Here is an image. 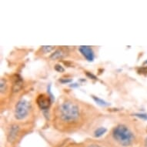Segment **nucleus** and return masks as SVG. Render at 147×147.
Wrapping results in <instances>:
<instances>
[{
    "instance_id": "nucleus-1",
    "label": "nucleus",
    "mask_w": 147,
    "mask_h": 147,
    "mask_svg": "<svg viewBox=\"0 0 147 147\" xmlns=\"http://www.w3.org/2000/svg\"><path fill=\"white\" fill-rule=\"evenodd\" d=\"M60 117L64 122H73L80 116V108L73 102L67 100L60 106Z\"/></svg>"
},
{
    "instance_id": "nucleus-2",
    "label": "nucleus",
    "mask_w": 147,
    "mask_h": 147,
    "mask_svg": "<svg viewBox=\"0 0 147 147\" xmlns=\"http://www.w3.org/2000/svg\"><path fill=\"white\" fill-rule=\"evenodd\" d=\"M113 136L123 146H129L132 144L134 136L129 129L124 125H119L113 130Z\"/></svg>"
},
{
    "instance_id": "nucleus-3",
    "label": "nucleus",
    "mask_w": 147,
    "mask_h": 147,
    "mask_svg": "<svg viewBox=\"0 0 147 147\" xmlns=\"http://www.w3.org/2000/svg\"><path fill=\"white\" fill-rule=\"evenodd\" d=\"M29 102L26 99H21L17 102L15 107V117L18 120H22L25 118H26L29 115Z\"/></svg>"
},
{
    "instance_id": "nucleus-4",
    "label": "nucleus",
    "mask_w": 147,
    "mask_h": 147,
    "mask_svg": "<svg viewBox=\"0 0 147 147\" xmlns=\"http://www.w3.org/2000/svg\"><path fill=\"white\" fill-rule=\"evenodd\" d=\"M52 99L49 95L46 94H40L38 96L37 99H36V102L39 107L42 110H46L50 107L51 104H52Z\"/></svg>"
},
{
    "instance_id": "nucleus-5",
    "label": "nucleus",
    "mask_w": 147,
    "mask_h": 147,
    "mask_svg": "<svg viewBox=\"0 0 147 147\" xmlns=\"http://www.w3.org/2000/svg\"><path fill=\"white\" fill-rule=\"evenodd\" d=\"M79 50L87 61H89V62H93L94 61V52L92 49L91 47H89L88 46H81L79 48Z\"/></svg>"
},
{
    "instance_id": "nucleus-6",
    "label": "nucleus",
    "mask_w": 147,
    "mask_h": 147,
    "mask_svg": "<svg viewBox=\"0 0 147 147\" xmlns=\"http://www.w3.org/2000/svg\"><path fill=\"white\" fill-rule=\"evenodd\" d=\"M20 131V127L19 125H16V124H13L10 126L9 131V134H8V140L9 142H13L16 138L17 135H18V133Z\"/></svg>"
},
{
    "instance_id": "nucleus-7",
    "label": "nucleus",
    "mask_w": 147,
    "mask_h": 147,
    "mask_svg": "<svg viewBox=\"0 0 147 147\" xmlns=\"http://www.w3.org/2000/svg\"><path fill=\"white\" fill-rule=\"evenodd\" d=\"M14 82H13V90L14 92H18L22 86V77L19 75L14 76Z\"/></svg>"
},
{
    "instance_id": "nucleus-8",
    "label": "nucleus",
    "mask_w": 147,
    "mask_h": 147,
    "mask_svg": "<svg viewBox=\"0 0 147 147\" xmlns=\"http://www.w3.org/2000/svg\"><path fill=\"white\" fill-rule=\"evenodd\" d=\"M65 56V53L62 49H57L53 54H51V59H62Z\"/></svg>"
},
{
    "instance_id": "nucleus-9",
    "label": "nucleus",
    "mask_w": 147,
    "mask_h": 147,
    "mask_svg": "<svg viewBox=\"0 0 147 147\" xmlns=\"http://www.w3.org/2000/svg\"><path fill=\"white\" fill-rule=\"evenodd\" d=\"M92 99H93V100L96 102V103L98 104L99 106H104V107H105V106H109V102H106L105 100H103V99H99V97H96V96H92Z\"/></svg>"
},
{
    "instance_id": "nucleus-10",
    "label": "nucleus",
    "mask_w": 147,
    "mask_h": 147,
    "mask_svg": "<svg viewBox=\"0 0 147 147\" xmlns=\"http://www.w3.org/2000/svg\"><path fill=\"white\" fill-rule=\"evenodd\" d=\"M106 131H107V129H106V128L105 127L98 128L95 131V133H94L95 137H96V138L100 137V136H102L104 135V134L106 133Z\"/></svg>"
},
{
    "instance_id": "nucleus-11",
    "label": "nucleus",
    "mask_w": 147,
    "mask_h": 147,
    "mask_svg": "<svg viewBox=\"0 0 147 147\" xmlns=\"http://www.w3.org/2000/svg\"><path fill=\"white\" fill-rule=\"evenodd\" d=\"M6 87H7L6 81L4 79H1V81H0V90H1L2 93L6 90Z\"/></svg>"
},
{
    "instance_id": "nucleus-12",
    "label": "nucleus",
    "mask_w": 147,
    "mask_h": 147,
    "mask_svg": "<svg viewBox=\"0 0 147 147\" xmlns=\"http://www.w3.org/2000/svg\"><path fill=\"white\" fill-rule=\"evenodd\" d=\"M54 46H42V50L43 51V53H50L54 49Z\"/></svg>"
},
{
    "instance_id": "nucleus-13",
    "label": "nucleus",
    "mask_w": 147,
    "mask_h": 147,
    "mask_svg": "<svg viewBox=\"0 0 147 147\" xmlns=\"http://www.w3.org/2000/svg\"><path fill=\"white\" fill-rule=\"evenodd\" d=\"M54 68H55V70H56V72H65V69H64L63 65H61L60 64H56Z\"/></svg>"
},
{
    "instance_id": "nucleus-14",
    "label": "nucleus",
    "mask_w": 147,
    "mask_h": 147,
    "mask_svg": "<svg viewBox=\"0 0 147 147\" xmlns=\"http://www.w3.org/2000/svg\"><path fill=\"white\" fill-rule=\"evenodd\" d=\"M134 116L138 117V118L142 119L143 120H147V114L146 113H135Z\"/></svg>"
},
{
    "instance_id": "nucleus-15",
    "label": "nucleus",
    "mask_w": 147,
    "mask_h": 147,
    "mask_svg": "<svg viewBox=\"0 0 147 147\" xmlns=\"http://www.w3.org/2000/svg\"><path fill=\"white\" fill-rule=\"evenodd\" d=\"M47 92H48V95L50 96V98L52 99V101H55V96H53V93H52V92H51V85L49 84L47 86Z\"/></svg>"
},
{
    "instance_id": "nucleus-16",
    "label": "nucleus",
    "mask_w": 147,
    "mask_h": 147,
    "mask_svg": "<svg viewBox=\"0 0 147 147\" xmlns=\"http://www.w3.org/2000/svg\"><path fill=\"white\" fill-rule=\"evenodd\" d=\"M137 72L140 74H147V66H142L140 68Z\"/></svg>"
},
{
    "instance_id": "nucleus-17",
    "label": "nucleus",
    "mask_w": 147,
    "mask_h": 147,
    "mask_svg": "<svg viewBox=\"0 0 147 147\" xmlns=\"http://www.w3.org/2000/svg\"><path fill=\"white\" fill-rule=\"evenodd\" d=\"M72 81V79H60L59 80V82L61 83H63V84H65V83H69Z\"/></svg>"
},
{
    "instance_id": "nucleus-18",
    "label": "nucleus",
    "mask_w": 147,
    "mask_h": 147,
    "mask_svg": "<svg viewBox=\"0 0 147 147\" xmlns=\"http://www.w3.org/2000/svg\"><path fill=\"white\" fill-rule=\"evenodd\" d=\"M86 76H88L89 78H90V79H92V80H97V78L96 76L95 75H93L92 73H91V72H86Z\"/></svg>"
},
{
    "instance_id": "nucleus-19",
    "label": "nucleus",
    "mask_w": 147,
    "mask_h": 147,
    "mask_svg": "<svg viewBox=\"0 0 147 147\" xmlns=\"http://www.w3.org/2000/svg\"><path fill=\"white\" fill-rule=\"evenodd\" d=\"M70 87H72V88H76V87H79V85L77 83H73V84L70 85Z\"/></svg>"
},
{
    "instance_id": "nucleus-20",
    "label": "nucleus",
    "mask_w": 147,
    "mask_h": 147,
    "mask_svg": "<svg viewBox=\"0 0 147 147\" xmlns=\"http://www.w3.org/2000/svg\"><path fill=\"white\" fill-rule=\"evenodd\" d=\"M146 64H147V60H146L144 63H143V65H146Z\"/></svg>"
},
{
    "instance_id": "nucleus-21",
    "label": "nucleus",
    "mask_w": 147,
    "mask_h": 147,
    "mask_svg": "<svg viewBox=\"0 0 147 147\" xmlns=\"http://www.w3.org/2000/svg\"><path fill=\"white\" fill-rule=\"evenodd\" d=\"M146 146H147V138H146Z\"/></svg>"
},
{
    "instance_id": "nucleus-22",
    "label": "nucleus",
    "mask_w": 147,
    "mask_h": 147,
    "mask_svg": "<svg viewBox=\"0 0 147 147\" xmlns=\"http://www.w3.org/2000/svg\"><path fill=\"white\" fill-rule=\"evenodd\" d=\"M90 147H95V146H90Z\"/></svg>"
}]
</instances>
